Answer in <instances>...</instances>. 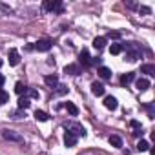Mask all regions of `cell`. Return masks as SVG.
<instances>
[{
	"label": "cell",
	"instance_id": "6",
	"mask_svg": "<svg viewBox=\"0 0 155 155\" xmlns=\"http://www.w3.org/2000/svg\"><path fill=\"white\" fill-rule=\"evenodd\" d=\"M64 73H68V75H81V66L79 64H68L66 68H64Z\"/></svg>",
	"mask_w": 155,
	"mask_h": 155
},
{
	"label": "cell",
	"instance_id": "14",
	"mask_svg": "<svg viewBox=\"0 0 155 155\" xmlns=\"http://www.w3.org/2000/svg\"><path fill=\"white\" fill-rule=\"evenodd\" d=\"M130 126L133 128V135L135 137H140L142 135V126H140L139 120H130Z\"/></svg>",
	"mask_w": 155,
	"mask_h": 155
},
{
	"label": "cell",
	"instance_id": "9",
	"mask_svg": "<svg viewBox=\"0 0 155 155\" xmlns=\"http://www.w3.org/2000/svg\"><path fill=\"white\" fill-rule=\"evenodd\" d=\"M18 62H20V53H18L15 48L9 49V64H11V66H17Z\"/></svg>",
	"mask_w": 155,
	"mask_h": 155
},
{
	"label": "cell",
	"instance_id": "31",
	"mask_svg": "<svg viewBox=\"0 0 155 155\" xmlns=\"http://www.w3.org/2000/svg\"><path fill=\"white\" fill-rule=\"evenodd\" d=\"M4 81H6V79H4V75H0V88L4 86Z\"/></svg>",
	"mask_w": 155,
	"mask_h": 155
},
{
	"label": "cell",
	"instance_id": "10",
	"mask_svg": "<svg viewBox=\"0 0 155 155\" xmlns=\"http://www.w3.org/2000/svg\"><path fill=\"white\" fill-rule=\"evenodd\" d=\"M104 91H106V90H104V86H102L101 82H93V84H91V93H93V95L102 97V95H104Z\"/></svg>",
	"mask_w": 155,
	"mask_h": 155
},
{
	"label": "cell",
	"instance_id": "23",
	"mask_svg": "<svg viewBox=\"0 0 155 155\" xmlns=\"http://www.w3.org/2000/svg\"><path fill=\"white\" fill-rule=\"evenodd\" d=\"M137 150H139V151H148V150H150V142L144 140V139H140V140L137 142Z\"/></svg>",
	"mask_w": 155,
	"mask_h": 155
},
{
	"label": "cell",
	"instance_id": "32",
	"mask_svg": "<svg viewBox=\"0 0 155 155\" xmlns=\"http://www.w3.org/2000/svg\"><path fill=\"white\" fill-rule=\"evenodd\" d=\"M2 64H4V62H2V58H0V68H2Z\"/></svg>",
	"mask_w": 155,
	"mask_h": 155
},
{
	"label": "cell",
	"instance_id": "17",
	"mask_svg": "<svg viewBox=\"0 0 155 155\" xmlns=\"http://www.w3.org/2000/svg\"><path fill=\"white\" fill-rule=\"evenodd\" d=\"M133 81H135V73H126V75L120 77V84H122V86H128V84L133 82Z\"/></svg>",
	"mask_w": 155,
	"mask_h": 155
},
{
	"label": "cell",
	"instance_id": "12",
	"mask_svg": "<svg viewBox=\"0 0 155 155\" xmlns=\"http://www.w3.org/2000/svg\"><path fill=\"white\" fill-rule=\"evenodd\" d=\"M99 77H101V79H104V81L111 79V69L106 68V66H101V68H99Z\"/></svg>",
	"mask_w": 155,
	"mask_h": 155
},
{
	"label": "cell",
	"instance_id": "29",
	"mask_svg": "<svg viewBox=\"0 0 155 155\" xmlns=\"http://www.w3.org/2000/svg\"><path fill=\"white\" fill-rule=\"evenodd\" d=\"M28 95L33 99H38V91H35V90H28Z\"/></svg>",
	"mask_w": 155,
	"mask_h": 155
},
{
	"label": "cell",
	"instance_id": "27",
	"mask_svg": "<svg viewBox=\"0 0 155 155\" xmlns=\"http://www.w3.org/2000/svg\"><path fill=\"white\" fill-rule=\"evenodd\" d=\"M57 93H58V95H66V93H68V86L58 84V86H57Z\"/></svg>",
	"mask_w": 155,
	"mask_h": 155
},
{
	"label": "cell",
	"instance_id": "20",
	"mask_svg": "<svg viewBox=\"0 0 155 155\" xmlns=\"http://www.w3.org/2000/svg\"><path fill=\"white\" fill-rule=\"evenodd\" d=\"M66 110H68V113H69V115H73V117L79 115V108H77L73 102H66Z\"/></svg>",
	"mask_w": 155,
	"mask_h": 155
},
{
	"label": "cell",
	"instance_id": "3",
	"mask_svg": "<svg viewBox=\"0 0 155 155\" xmlns=\"http://www.w3.org/2000/svg\"><path fill=\"white\" fill-rule=\"evenodd\" d=\"M42 8L49 13H62V2L60 0H46V2L42 4Z\"/></svg>",
	"mask_w": 155,
	"mask_h": 155
},
{
	"label": "cell",
	"instance_id": "8",
	"mask_svg": "<svg viewBox=\"0 0 155 155\" xmlns=\"http://www.w3.org/2000/svg\"><path fill=\"white\" fill-rule=\"evenodd\" d=\"M106 42H108V38H106V37H95V38H93V48L101 51V49H104V48H106Z\"/></svg>",
	"mask_w": 155,
	"mask_h": 155
},
{
	"label": "cell",
	"instance_id": "30",
	"mask_svg": "<svg viewBox=\"0 0 155 155\" xmlns=\"http://www.w3.org/2000/svg\"><path fill=\"white\" fill-rule=\"evenodd\" d=\"M139 11H140V13H144V15H150V13H151V9H150V8H144V6H142V8H139Z\"/></svg>",
	"mask_w": 155,
	"mask_h": 155
},
{
	"label": "cell",
	"instance_id": "28",
	"mask_svg": "<svg viewBox=\"0 0 155 155\" xmlns=\"http://www.w3.org/2000/svg\"><path fill=\"white\" fill-rule=\"evenodd\" d=\"M108 37H110V38H120V33H119V31H110Z\"/></svg>",
	"mask_w": 155,
	"mask_h": 155
},
{
	"label": "cell",
	"instance_id": "21",
	"mask_svg": "<svg viewBox=\"0 0 155 155\" xmlns=\"http://www.w3.org/2000/svg\"><path fill=\"white\" fill-rule=\"evenodd\" d=\"M35 119L40 120V122H46V120L49 119V115H48L46 111H42V110H37V111H35Z\"/></svg>",
	"mask_w": 155,
	"mask_h": 155
},
{
	"label": "cell",
	"instance_id": "13",
	"mask_svg": "<svg viewBox=\"0 0 155 155\" xmlns=\"http://www.w3.org/2000/svg\"><path fill=\"white\" fill-rule=\"evenodd\" d=\"M135 86H137L139 91H146V90L150 88V81H148V79H137Z\"/></svg>",
	"mask_w": 155,
	"mask_h": 155
},
{
	"label": "cell",
	"instance_id": "11",
	"mask_svg": "<svg viewBox=\"0 0 155 155\" xmlns=\"http://www.w3.org/2000/svg\"><path fill=\"white\" fill-rule=\"evenodd\" d=\"M44 82H46L49 88H57V86H58V77H57V75H48V77H44Z\"/></svg>",
	"mask_w": 155,
	"mask_h": 155
},
{
	"label": "cell",
	"instance_id": "2",
	"mask_svg": "<svg viewBox=\"0 0 155 155\" xmlns=\"http://www.w3.org/2000/svg\"><path fill=\"white\" fill-rule=\"evenodd\" d=\"M64 128H66V131H68V133L75 135L77 139H79V137H86V130H84V126H82V124H79V122H66V124H64Z\"/></svg>",
	"mask_w": 155,
	"mask_h": 155
},
{
	"label": "cell",
	"instance_id": "1",
	"mask_svg": "<svg viewBox=\"0 0 155 155\" xmlns=\"http://www.w3.org/2000/svg\"><path fill=\"white\" fill-rule=\"evenodd\" d=\"M122 49H126V57H128V60H130V62H135V60H137V58H140V55H142L140 48H139L135 42H130V44L122 46Z\"/></svg>",
	"mask_w": 155,
	"mask_h": 155
},
{
	"label": "cell",
	"instance_id": "24",
	"mask_svg": "<svg viewBox=\"0 0 155 155\" xmlns=\"http://www.w3.org/2000/svg\"><path fill=\"white\" fill-rule=\"evenodd\" d=\"M110 53H111V55L122 53V44H111V46H110Z\"/></svg>",
	"mask_w": 155,
	"mask_h": 155
},
{
	"label": "cell",
	"instance_id": "18",
	"mask_svg": "<svg viewBox=\"0 0 155 155\" xmlns=\"http://www.w3.org/2000/svg\"><path fill=\"white\" fill-rule=\"evenodd\" d=\"M140 73L155 75V66H153V64H142V66H140Z\"/></svg>",
	"mask_w": 155,
	"mask_h": 155
},
{
	"label": "cell",
	"instance_id": "16",
	"mask_svg": "<svg viewBox=\"0 0 155 155\" xmlns=\"http://www.w3.org/2000/svg\"><path fill=\"white\" fill-rule=\"evenodd\" d=\"M64 144H66V146H69V148H71V146H75V144H77V137L66 131V133H64Z\"/></svg>",
	"mask_w": 155,
	"mask_h": 155
},
{
	"label": "cell",
	"instance_id": "15",
	"mask_svg": "<svg viewBox=\"0 0 155 155\" xmlns=\"http://www.w3.org/2000/svg\"><path fill=\"white\" fill-rule=\"evenodd\" d=\"M104 106H106L108 110H117V99L111 97V95L106 97V99H104Z\"/></svg>",
	"mask_w": 155,
	"mask_h": 155
},
{
	"label": "cell",
	"instance_id": "7",
	"mask_svg": "<svg viewBox=\"0 0 155 155\" xmlns=\"http://www.w3.org/2000/svg\"><path fill=\"white\" fill-rule=\"evenodd\" d=\"M81 64L84 68H90L91 66V57H90V51L88 49H82L81 51Z\"/></svg>",
	"mask_w": 155,
	"mask_h": 155
},
{
	"label": "cell",
	"instance_id": "5",
	"mask_svg": "<svg viewBox=\"0 0 155 155\" xmlns=\"http://www.w3.org/2000/svg\"><path fill=\"white\" fill-rule=\"evenodd\" d=\"M2 137H4L6 140H15V142H22V137H20L18 133L11 131V130H4V131H2Z\"/></svg>",
	"mask_w": 155,
	"mask_h": 155
},
{
	"label": "cell",
	"instance_id": "19",
	"mask_svg": "<svg viewBox=\"0 0 155 155\" xmlns=\"http://www.w3.org/2000/svg\"><path fill=\"white\" fill-rule=\"evenodd\" d=\"M29 104H31V102H29V97H26V95H24V97H20V99H18V110H28V108H29Z\"/></svg>",
	"mask_w": 155,
	"mask_h": 155
},
{
	"label": "cell",
	"instance_id": "26",
	"mask_svg": "<svg viewBox=\"0 0 155 155\" xmlns=\"http://www.w3.org/2000/svg\"><path fill=\"white\" fill-rule=\"evenodd\" d=\"M9 101V95L6 93V91H2V90H0V104H6Z\"/></svg>",
	"mask_w": 155,
	"mask_h": 155
},
{
	"label": "cell",
	"instance_id": "25",
	"mask_svg": "<svg viewBox=\"0 0 155 155\" xmlns=\"http://www.w3.org/2000/svg\"><path fill=\"white\" fill-rule=\"evenodd\" d=\"M15 91H17L18 95H22V93L26 95V93H28V88H26L22 82H17V84H15Z\"/></svg>",
	"mask_w": 155,
	"mask_h": 155
},
{
	"label": "cell",
	"instance_id": "4",
	"mask_svg": "<svg viewBox=\"0 0 155 155\" xmlns=\"http://www.w3.org/2000/svg\"><path fill=\"white\" fill-rule=\"evenodd\" d=\"M51 40H48V38H42V40H38V42H35V49H38V51H49L51 49Z\"/></svg>",
	"mask_w": 155,
	"mask_h": 155
},
{
	"label": "cell",
	"instance_id": "22",
	"mask_svg": "<svg viewBox=\"0 0 155 155\" xmlns=\"http://www.w3.org/2000/svg\"><path fill=\"white\" fill-rule=\"evenodd\" d=\"M110 144L115 146V148H122V139H120L119 135H111V137H110Z\"/></svg>",
	"mask_w": 155,
	"mask_h": 155
}]
</instances>
